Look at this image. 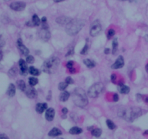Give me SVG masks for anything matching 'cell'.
<instances>
[{
  "label": "cell",
  "instance_id": "14",
  "mask_svg": "<svg viewBox=\"0 0 148 139\" xmlns=\"http://www.w3.org/2000/svg\"><path fill=\"white\" fill-rule=\"evenodd\" d=\"M72 18L69 17L67 16H61L57 18L56 19V22H57L58 24L61 25H67L69 22L72 20Z\"/></svg>",
  "mask_w": 148,
  "mask_h": 139
},
{
  "label": "cell",
  "instance_id": "1",
  "mask_svg": "<svg viewBox=\"0 0 148 139\" xmlns=\"http://www.w3.org/2000/svg\"><path fill=\"white\" fill-rule=\"evenodd\" d=\"M142 115V110L139 108H123L118 111V116L124 118V120L129 122H133L137 118Z\"/></svg>",
  "mask_w": 148,
  "mask_h": 139
},
{
  "label": "cell",
  "instance_id": "36",
  "mask_svg": "<svg viewBox=\"0 0 148 139\" xmlns=\"http://www.w3.org/2000/svg\"><path fill=\"white\" fill-rule=\"evenodd\" d=\"M73 53H74V49H73V48H70V49H69V51H68L67 53L66 57H68V56H70V55H73Z\"/></svg>",
  "mask_w": 148,
  "mask_h": 139
},
{
  "label": "cell",
  "instance_id": "7",
  "mask_svg": "<svg viewBox=\"0 0 148 139\" xmlns=\"http://www.w3.org/2000/svg\"><path fill=\"white\" fill-rule=\"evenodd\" d=\"M10 8L14 11L17 12H20L26 9V4L23 2H15L11 3Z\"/></svg>",
  "mask_w": 148,
  "mask_h": 139
},
{
  "label": "cell",
  "instance_id": "6",
  "mask_svg": "<svg viewBox=\"0 0 148 139\" xmlns=\"http://www.w3.org/2000/svg\"><path fill=\"white\" fill-rule=\"evenodd\" d=\"M101 29L102 27L100 22L98 20H96L92 23L90 30V35L93 37H96V35H98L100 33Z\"/></svg>",
  "mask_w": 148,
  "mask_h": 139
},
{
  "label": "cell",
  "instance_id": "49",
  "mask_svg": "<svg viewBox=\"0 0 148 139\" xmlns=\"http://www.w3.org/2000/svg\"><path fill=\"white\" fill-rule=\"evenodd\" d=\"M145 102H147V103H148V97H147V98L145 99Z\"/></svg>",
  "mask_w": 148,
  "mask_h": 139
},
{
  "label": "cell",
  "instance_id": "22",
  "mask_svg": "<svg viewBox=\"0 0 148 139\" xmlns=\"http://www.w3.org/2000/svg\"><path fill=\"white\" fill-rule=\"evenodd\" d=\"M32 23L34 26H39L41 23V19H40L37 15H33L32 17Z\"/></svg>",
  "mask_w": 148,
  "mask_h": 139
},
{
  "label": "cell",
  "instance_id": "17",
  "mask_svg": "<svg viewBox=\"0 0 148 139\" xmlns=\"http://www.w3.org/2000/svg\"><path fill=\"white\" fill-rule=\"evenodd\" d=\"M118 91H119L120 93H121V94H128V93L130 92V88H129L128 86L124 85V84H120L119 85H118Z\"/></svg>",
  "mask_w": 148,
  "mask_h": 139
},
{
  "label": "cell",
  "instance_id": "9",
  "mask_svg": "<svg viewBox=\"0 0 148 139\" xmlns=\"http://www.w3.org/2000/svg\"><path fill=\"white\" fill-rule=\"evenodd\" d=\"M17 45L18 48H19L20 52L21 53V54L23 55H26V56H28L30 53V51L28 50V48L26 46H25L23 43V41L20 38L18 39L17 41Z\"/></svg>",
  "mask_w": 148,
  "mask_h": 139
},
{
  "label": "cell",
  "instance_id": "16",
  "mask_svg": "<svg viewBox=\"0 0 148 139\" xmlns=\"http://www.w3.org/2000/svg\"><path fill=\"white\" fill-rule=\"evenodd\" d=\"M15 92H16V87H15V84H10L8 87L7 91V94L9 97H12L15 95Z\"/></svg>",
  "mask_w": 148,
  "mask_h": 139
},
{
  "label": "cell",
  "instance_id": "4",
  "mask_svg": "<svg viewBox=\"0 0 148 139\" xmlns=\"http://www.w3.org/2000/svg\"><path fill=\"white\" fill-rule=\"evenodd\" d=\"M60 63V59L58 57L52 56L51 58H48L43 63L42 66V70L45 73L51 74L56 72V71L58 69Z\"/></svg>",
  "mask_w": 148,
  "mask_h": 139
},
{
  "label": "cell",
  "instance_id": "24",
  "mask_svg": "<svg viewBox=\"0 0 148 139\" xmlns=\"http://www.w3.org/2000/svg\"><path fill=\"white\" fill-rule=\"evenodd\" d=\"M17 86L19 90H20L21 91L23 92L25 91V90H26V82H25L23 80H18V81L17 82Z\"/></svg>",
  "mask_w": 148,
  "mask_h": 139
},
{
  "label": "cell",
  "instance_id": "18",
  "mask_svg": "<svg viewBox=\"0 0 148 139\" xmlns=\"http://www.w3.org/2000/svg\"><path fill=\"white\" fill-rule=\"evenodd\" d=\"M61 134H62V132L57 128H54L48 132V136H51V137H57V136H60Z\"/></svg>",
  "mask_w": 148,
  "mask_h": 139
},
{
  "label": "cell",
  "instance_id": "15",
  "mask_svg": "<svg viewBox=\"0 0 148 139\" xmlns=\"http://www.w3.org/2000/svg\"><path fill=\"white\" fill-rule=\"evenodd\" d=\"M48 105L46 103H38L36 106V110L38 113L41 114L46 110Z\"/></svg>",
  "mask_w": 148,
  "mask_h": 139
},
{
  "label": "cell",
  "instance_id": "11",
  "mask_svg": "<svg viewBox=\"0 0 148 139\" xmlns=\"http://www.w3.org/2000/svg\"><path fill=\"white\" fill-rule=\"evenodd\" d=\"M25 93H26V96L30 99H34L37 97V91L36 89L32 86H29V87H26V90H25Z\"/></svg>",
  "mask_w": 148,
  "mask_h": 139
},
{
  "label": "cell",
  "instance_id": "29",
  "mask_svg": "<svg viewBox=\"0 0 148 139\" xmlns=\"http://www.w3.org/2000/svg\"><path fill=\"white\" fill-rule=\"evenodd\" d=\"M68 85H69V84H68L66 82H60L59 84V86H58L59 90L60 91H64V90H66V88L67 87Z\"/></svg>",
  "mask_w": 148,
  "mask_h": 139
},
{
  "label": "cell",
  "instance_id": "13",
  "mask_svg": "<svg viewBox=\"0 0 148 139\" xmlns=\"http://www.w3.org/2000/svg\"><path fill=\"white\" fill-rule=\"evenodd\" d=\"M54 116H55V110L54 108H48L46 110L45 118L48 121H52L54 120Z\"/></svg>",
  "mask_w": 148,
  "mask_h": 139
},
{
  "label": "cell",
  "instance_id": "20",
  "mask_svg": "<svg viewBox=\"0 0 148 139\" xmlns=\"http://www.w3.org/2000/svg\"><path fill=\"white\" fill-rule=\"evenodd\" d=\"M83 63L85 65V66H87V68H89V69H93V68H94L96 65V62H95L94 61L90 59V58L85 59V60L83 61Z\"/></svg>",
  "mask_w": 148,
  "mask_h": 139
},
{
  "label": "cell",
  "instance_id": "45",
  "mask_svg": "<svg viewBox=\"0 0 148 139\" xmlns=\"http://www.w3.org/2000/svg\"><path fill=\"white\" fill-rule=\"evenodd\" d=\"M48 99V100H50V99H51V92H49V94H48V97H47Z\"/></svg>",
  "mask_w": 148,
  "mask_h": 139
},
{
  "label": "cell",
  "instance_id": "51",
  "mask_svg": "<svg viewBox=\"0 0 148 139\" xmlns=\"http://www.w3.org/2000/svg\"><path fill=\"white\" fill-rule=\"evenodd\" d=\"M129 2H133L134 0H129Z\"/></svg>",
  "mask_w": 148,
  "mask_h": 139
},
{
  "label": "cell",
  "instance_id": "48",
  "mask_svg": "<svg viewBox=\"0 0 148 139\" xmlns=\"http://www.w3.org/2000/svg\"><path fill=\"white\" fill-rule=\"evenodd\" d=\"M144 134H145V135H147L148 134V130H146V131H145V133H144Z\"/></svg>",
  "mask_w": 148,
  "mask_h": 139
},
{
  "label": "cell",
  "instance_id": "38",
  "mask_svg": "<svg viewBox=\"0 0 148 139\" xmlns=\"http://www.w3.org/2000/svg\"><path fill=\"white\" fill-rule=\"evenodd\" d=\"M118 99H119V97H118V94H114V96H113V100L114 102H118Z\"/></svg>",
  "mask_w": 148,
  "mask_h": 139
},
{
  "label": "cell",
  "instance_id": "39",
  "mask_svg": "<svg viewBox=\"0 0 148 139\" xmlns=\"http://www.w3.org/2000/svg\"><path fill=\"white\" fill-rule=\"evenodd\" d=\"M61 112H62L63 115H65V118H66V115H67V112H68L67 108H62V110H61Z\"/></svg>",
  "mask_w": 148,
  "mask_h": 139
},
{
  "label": "cell",
  "instance_id": "30",
  "mask_svg": "<svg viewBox=\"0 0 148 139\" xmlns=\"http://www.w3.org/2000/svg\"><path fill=\"white\" fill-rule=\"evenodd\" d=\"M67 69L70 71L71 73H74L75 72V69H74V62L72 61H69L67 63Z\"/></svg>",
  "mask_w": 148,
  "mask_h": 139
},
{
  "label": "cell",
  "instance_id": "25",
  "mask_svg": "<svg viewBox=\"0 0 148 139\" xmlns=\"http://www.w3.org/2000/svg\"><path fill=\"white\" fill-rule=\"evenodd\" d=\"M91 134L96 138H98L101 136L102 130L100 128H94L91 130Z\"/></svg>",
  "mask_w": 148,
  "mask_h": 139
},
{
  "label": "cell",
  "instance_id": "37",
  "mask_svg": "<svg viewBox=\"0 0 148 139\" xmlns=\"http://www.w3.org/2000/svg\"><path fill=\"white\" fill-rule=\"evenodd\" d=\"M111 81H112L113 83H116V74H112L111 76Z\"/></svg>",
  "mask_w": 148,
  "mask_h": 139
},
{
  "label": "cell",
  "instance_id": "27",
  "mask_svg": "<svg viewBox=\"0 0 148 139\" xmlns=\"http://www.w3.org/2000/svg\"><path fill=\"white\" fill-rule=\"evenodd\" d=\"M17 69L16 67H12L9 70L8 74H9V76H10V77H15L17 75Z\"/></svg>",
  "mask_w": 148,
  "mask_h": 139
},
{
  "label": "cell",
  "instance_id": "12",
  "mask_svg": "<svg viewBox=\"0 0 148 139\" xmlns=\"http://www.w3.org/2000/svg\"><path fill=\"white\" fill-rule=\"evenodd\" d=\"M124 57L122 55H119L118 57V58L116 59L115 62L112 64L111 66V69H121L124 66Z\"/></svg>",
  "mask_w": 148,
  "mask_h": 139
},
{
  "label": "cell",
  "instance_id": "21",
  "mask_svg": "<svg viewBox=\"0 0 148 139\" xmlns=\"http://www.w3.org/2000/svg\"><path fill=\"white\" fill-rule=\"evenodd\" d=\"M69 132L72 135H78L82 133V129L79 127H77V126H75V127H72V128H70Z\"/></svg>",
  "mask_w": 148,
  "mask_h": 139
},
{
  "label": "cell",
  "instance_id": "32",
  "mask_svg": "<svg viewBox=\"0 0 148 139\" xmlns=\"http://www.w3.org/2000/svg\"><path fill=\"white\" fill-rule=\"evenodd\" d=\"M35 61V59H34V57L33 56V55H28V56H26V62H27V63H30V64H32V63H34Z\"/></svg>",
  "mask_w": 148,
  "mask_h": 139
},
{
  "label": "cell",
  "instance_id": "41",
  "mask_svg": "<svg viewBox=\"0 0 148 139\" xmlns=\"http://www.w3.org/2000/svg\"><path fill=\"white\" fill-rule=\"evenodd\" d=\"M47 23V18L46 17H43L41 19V23Z\"/></svg>",
  "mask_w": 148,
  "mask_h": 139
},
{
  "label": "cell",
  "instance_id": "31",
  "mask_svg": "<svg viewBox=\"0 0 148 139\" xmlns=\"http://www.w3.org/2000/svg\"><path fill=\"white\" fill-rule=\"evenodd\" d=\"M106 124L108 128L111 129V130H114V129H115L116 127V125L114 124V122H113L111 120H109V119H108V120H106Z\"/></svg>",
  "mask_w": 148,
  "mask_h": 139
},
{
  "label": "cell",
  "instance_id": "10",
  "mask_svg": "<svg viewBox=\"0 0 148 139\" xmlns=\"http://www.w3.org/2000/svg\"><path fill=\"white\" fill-rule=\"evenodd\" d=\"M26 63L27 62L25 61L23 59H20L19 62H18L20 66V74L23 75V76H26L29 72V69L28 68Z\"/></svg>",
  "mask_w": 148,
  "mask_h": 139
},
{
  "label": "cell",
  "instance_id": "43",
  "mask_svg": "<svg viewBox=\"0 0 148 139\" xmlns=\"http://www.w3.org/2000/svg\"><path fill=\"white\" fill-rule=\"evenodd\" d=\"M65 0H54V2H56V3H59V2H64Z\"/></svg>",
  "mask_w": 148,
  "mask_h": 139
},
{
  "label": "cell",
  "instance_id": "50",
  "mask_svg": "<svg viewBox=\"0 0 148 139\" xmlns=\"http://www.w3.org/2000/svg\"><path fill=\"white\" fill-rule=\"evenodd\" d=\"M118 1H121V2H124V1H126V0H118Z\"/></svg>",
  "mask_w": 148,
  "mask_h": 139
},
{
  "label": "cell",
  "instance_id": "3",
  "mask_svg": "<svg viewBox=\"0 0 148 139\" xmlns=\"http://www.w3.org/2000/svg\"><path fill=\"white\" fill-rule=\"evenodd\" d=\"M73 102L79 108H85L88 104L87 94L81 88H76L74 91Z\"/></svg>",
  "mask_w": 148,
  "mask_h": 139
},
{
  "label": "cell",
  "instance_id": "26",
  "mask_svg": "<svg viewBox=\"0 0 148 139\" xmlns=\"http://www.w3.org/2000/svg\"><path fill=\"white\" fill-rule=\"evenodd\" d=\"M118 40L117 38H115L113 41L112 43V53L113 54H116L117 52V50H118Z\"/></svg>",
  "mask_w": 148,
  "mask_h": 139
},
{
  "label": "cell",
  "instance_id": "33",
  "mask_svg": "<svg viewBox=\"0 0 148 139\" xmlns=\"http://www.w3.org/2000/svg\"><path fill=\"white\" fill-rule=\"evenodd\" d=\"M115 30L114 29H109L108 31V34H107V37H108V39H111L113 36L115 35Z\"/></svg>",
  "mask_w": 148,
  "mask_h": 139
},
{
  "label": "cell",
  "instance_id": "8",
  "mask_svg": "<svg viewBox=\"0 0 148 139\" xmlns=\"http://www.w3.org/2000/svg\"><path fill=\"white\" fill-rule=\"evenodd\" d=\"M38 35L39 37L41 39L42 41H48V40L51 37V33H50V31L48 30V29H44V28H41V30L38 32Z\"/></svg>",
  "mask_w": 148,
  "mask_h": 139
},
{
  "label": "cell",
  "instance_id": "47",
  "mask_svg": "<svg viewBox=\"0 0 148 139\" xmlns=\"http://www.w3.org/2000/svg\"><path fill=\"white\" fill-rule=\"evenodd\" d=\"M145 40H146L147 41H148V35H145Z\"/></svg>",
  "mask_w": 148,
  "mask_h": 139
},
{
  "label": "cell",
  "instance_id": "23",
  "mask_svg": "<svg viewBox=\"0 0 148 139\" xmlns=\"http://www.w3.org/2000/svg\"><path fill=\"white\" fill-rule=\"evenodd\" d=\"M29 73L31 75H33V76H39L40 74V71L38 70V69H36L35 67H33V66H30V67H29Z\"/></svg>",
  "mask_w": 148,
  "mask_h": 139
},
{
  "label": "cell",
  "instance_id": "53",
  "mask_svg": "<svg viewBox=\"0 0 148 139\" xmlns=\"http://www.w3.org/2000/svg\"><path fill=\"white\" fill-rule=\"evenodd\" d=\"M5 1H9V0H5Z\"/></svg>",
  "mask_w": 148,
  "mask_h": 139
},
{
  "label": "cell",
  "instance_id": "44",
  "mask_svg": "<svg viewBox=\"0 0 148 139\" xmlns=\"http://www.w3.org/2000/svg\"><path fill=\"white\" fill-rule=\"evenodd\" d=\"M2 51H1V49H0V61H1V60H2Z\"/></svg>",
  "mask_w": 148,
  "mask_h": 139
},
{
  "label": "cell",
  "instance_id": "34",
  "mask_svg": "<svg viewBox=\"0 0 148 139\" xmlns=\"http://www.w3.org/2000/svg\"><path fill=\"white\" fill-rule=\"evenodd\" d=\"M87 51H88V45H87V44H86V45L84 46V48H82V51H81L80 53L82 54V55H86V54L87 53Z\"/></svg>",
  "mask_w": 148,
  "mask_h": 139
},
{
  "label": "cell",
  "instance_id": "28",
  "mask_svg": "<svg viewBox=\"0 0 148 139\" xmlns=\"http://www.w3.org/2000/svg\"><path fill=\"white\" fill-rule=\"evenodd\" d=\"M38 82V80L37 78L36 77H30L29 78V84L32 87H34Z\"/></svg>",
  "mask_w": 148,
  "mask_h": 139
},
{
  "label": "cell",
  "instance_id": "2",
  "mask_svg": "<svg viewBox=\"0 0 148 139\" xmlns=\"http://www.w3.org/2000/svg\"><path fill=\"white\" fill-rule=\"evenodd\" d=\"M86 22L84 19H72L66 25L65 30L69 35H76L83 28Z\"/></svg>",
  "mask_w": 148,
  "mask_h": 139
},
{
  "label": "cell",
  "instance_id": "46",
  "mask_svg": "<svg viewBox=\"0 0 148 139\" xmlns=\"http://www.w3.org/2000/svg\"><path fill=\"white\" fill-rule=\"evenodd\" d=\"M145 69H146V72L148 73V63L145 66Z\"/></svg>",
  "mask_w": 148,
  "mask_h": 139
},
{
  "label": "cell",
  "instance_id": "40",
  "mask_svg": "<svg viewBox=\"0 0 148 139\" xmlns=\"http://www.w3.org/2000/svg\"><path fill=\"white\" fill-rule=\"evenodd\" d=\"M0 139H9L7 135L4 133H0Z\"/></svg>",
  "mask_w": 148,
  "mask_h": 139
},
{
  "label": "cell",
  "instance_id": "52",
  "mask_svg": "<svg viewBox=\"0 0 148 139\" xmlns=\"http://www.w3.org/2000/svg\"><path fill=\"white\" fill-rule=\"evenodd\" d=\"M57 139H64V138H57Z\"/></svg>",
  "mask_w": 148,
  "mask_h": 139
},
{
  "label": "cell",
  "instance_id": "19",
  "mask_svg": "<svg viewBox=\"0 0 148 139\" xmlns=\"http://www.w3.org/2000/svg\"><path fill=\"white\" fill-rule=\"evenodd\" d=\"M69 97H70V94H69V92L64 91L60 94L59 100L61 101V102H66V101H67V100L69 99Z\"/></svg>",
  "mask_w": 148,
  "mask_h": 139
},
{
  "label": "cell",
  "instance_id": "42",
  "mask_svg": "<svg viewBox=\"0 0 148 139\" xmlns=\"http://www.w3.org/2000/svg\"><path fill=\"white\" fill-rule=\"evenodd\" d=\"M104 53H105V54H108L110 53V49L109 48H106V49H105V51H104Z\"/></svg>",
  "mask_w": 148,
  "mask_h": 139
},
{
  "label": "cell",
  "instance_id": "35",
  "mask_svg": "<svg viewBox=\"0 0 148 139\" xmlns=\"http://www.w3.org/2000/svg\"><path fill=\"white\" fill-rule=\"evenodd\" d=\"M65 82H66L68 84H74L73 79H72V77H70V76H68V77H67L66 79H65Z\"/></svg>",
  "mask_w": 148,
  "mask_h": 139
},
{
  "label": "cell",
  "instance_id": "5",
  "mask_svg": "<svg viewBox=\"0 0 148 139\" xmlns=\"http://www.w3.org/2000/svg\"><path fill=\"white\" fill-rule=\"evenodd\" d=\"M104 90V85L101 82H98L92 85L87 91V95L91 98H96Z\"/></svg>",
  "mask_w": 148,
  "mask_h": 139
}]
</instances>
